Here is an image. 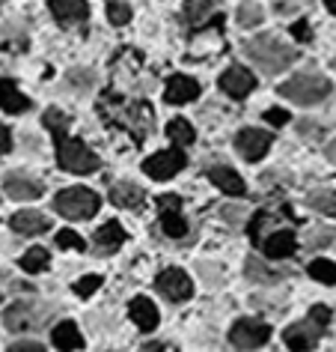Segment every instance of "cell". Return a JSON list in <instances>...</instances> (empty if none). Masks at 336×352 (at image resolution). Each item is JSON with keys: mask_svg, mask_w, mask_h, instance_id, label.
<instances>
[{"mask_svg": "<svg viewBox=\"0 0 336 352\" xmlns=\"http://www.w3.org/2000/svg\"><path fill=\"white\" fill-rule=\"evenodd\" d=\"M265 224H268V215H265V212H259V215H256V218H253L250 230H247V233H250V239H253V242H259V230H262V227H265Z\"/></svg>", "mask_w": 336, "mask_h": 352, "instance_id": "f35d334b", "label": "cell"}, {"mask_svg": "<svg viewBox=\"0 0 336 352\" xmlns=\"http://www.w3.org/2000/svg\"><path fill=\"white\" fill-rule=\"evenodd\" d=\"M298 248V239H295V233L291 230H277L274 236H268L262 245V251H265V257H274V260H283V257H291Z\"/></svg>", "mask_w": 336, "mask_h": 352, "instance_id": "2e32d148", "label": "cell"}, {"mask_svg": "<svg viewBox=\"0 0 336 352\" xmlns=\"http://www.w3.org/2000/svg\"><path fill=\"white\" fill-rule=\"evenodd\" d=\"M57 158H60V167L69 173H93L99 170V158L84 140L77 138H57Z\"/></svg>", "mask_w": 336, "mask_h": 352, "instance_id": "3957f363", "label": "cell"}, {"mask_svg": "<svg viewBox=\"0 0 336 352\" xmlns=\"http://www.w3.org/2000/svg\"><path fill=\"white\" fill-rule=\"evenodd\" d=\"M324 6H327V10H331L333 15H336V0H324Z\"/></svg>", "mask_w": 336, "mask_h": 352, "instance_id": "7dc6e473", "label": "cell"}, {"mask_svg": "<svg viewBox=\"0 0 336 352\" xmlns=\"http://www.w3.org/2000/svg\"><path fill=\"white\" fill-rule=\"evenodd\" d=\"M309 316H313V320H315L318 325H324V329H327V322H331V311H327L324 305H315L313 311H309Z\"/></svg>", "mask_w": 336, "mask_h": 352, "instance_id": "ab89813d", "label": "cell"}, {"mask_svg": "<svg viewBox=\"0 0 336 352\" xmlns=\"http://www.w3.org/2000/svg\"><path fill=\"white\" fill-rule=\"evenodd\" d=\"M291 36L300 39V42H309V39H313V33H309V24L304 19L295 21V24H291Z\"/></svg>", "mask_w": 336, "mask_h": 352, "instance_id": "74e56055", "label": "cell"}, {"mask_svg": "<svg viewBox=\"0 0 336 352\" xmlns=\"http://www.w3.org/2000/svg\"><path fill=\"white\" fill-rule=\"evenodd\" d=\"M200 96V84L188 75H173L170 84L164 90V99L170 104H184V102H193Z\"/></svg>", "mask_w": 336, "mask_h": 352, "instance_id": "5bb4252c", "label": "cell"}, {"mask_svg": "<svg viewBox=\"0 0 336 352\" xmlns=\"http://www.w3.org/2000/svg\"><path fill=\"white\" fill-rule=\"evenodd\" d=\"M184 167V155L179 149H161V153L149 155L143 162V170L152 176V179H170L173 173H179Z\"/></svg>", "mask_w": 336, "mask_h": 352, "instance_id": "9c48e42d", "label": "cell"}, {"mask_svg": "<svg viewBox=\"0 0 336 352\" xmlns=\"http://www.w3.org/2000/svg\"><path fill=\"white\" fill-rule=\"evenodd\" d=\"M280 96L298 104H315L331 96V81L318 72H298L286 84H280Z\"/></svg>", "mask_w": 336, "mask_h": 352, "instance_id": "7a4b0ae2", "label": "cell"}, {"mask_svg": "<svg viewBox=\"0 0 336 352\" xmlns=\"http://www.w3.org/2000/svg\"><path fill=\"white\" fill-rule=\"evenodd\" d=\"M45 266H48V251L45 248H30L21 257V269L24 272H42Z\"/></svg>", "mask_w": 336, "mask_h": 352, "instance_id": "f546056e", "label": "cell"}, {"mask_svg": "<svg viewBox=\"0 0 336 352\" xmlns=\"http://www.w3.org/2000/svg\"><path fill=\"white\" fill-rule=\"evenodd\" d=\"M110 200H113V206H119V209H140L146 204V191L125 179L110 188Z\"/></svg>", "mask_w": 336, "mask_h": 352, "instance_id": "9a60e30c", "label": "cell"}, {"mask_svg": "<svg viewBox=\"0 0 336 352\" xmlns=\"http://www.w3.org/2000/svg\"><path fill=\"white\" fill-rule=\"evenodd\" d=\"M48 316V307H39L36 302H19L12 307H6L3 325L10 331H27V329H42Z\"/></svg>", "mask_w": 336, "mask_h": 352, "instance_id": "5b68a950", "label": "cell"}, {"mask_svg": "<svg viewBox=\"0 0 336 352\" xmlns=\"http://www.w3.org/2000/svg\"><path fill=\"white\" fill-rule=\"evenodd\" d=\"M122 242H125V230L117 221H108L95 230V248H101V251H117Z\"/></svg>", "mask_w": 336, "mask_h": 352, "instance_id": "cb8c5ba5", "label": "cell"}, {"mask_svg": "<svg viewBox=\"0 0 336 352\" xmlns=\"http://www.w3.org/2000/svg\"><path fill=\"white\" fill-rule=\"evenodd\" d=\"M108 19H110V24H117V28H122V24H128L131 21V6H125V3H110L108 6Z\"/></svg>", "mask_w": 336, "mask_h": 352, "instance_id": "d6a6232c", "label": "cell"}, {"mask_svg": "<svg viewBox=\"0 0 336 352\" xmlns=\"http://www.w3.org/2000/svg\"><path fill=\"white\" fill-rule=\"evenodd\" d=\"M57 212L63 218H72V221H86L99 212V195L90 188H66L60 191L54 200Z\"/></svg>", "mask_w": 336, "mask_h": 352, "instance_id": "277c9868", "label": "cell"}, {"mask_svg": "<svg viewBox=\"0 0 336 352\" xmlns=\"http://www.w3.org/2000/svg\"><path fill=\"white\" fill-rule=\"evenodd\" d=\"M101 287V278L99 275H86V278H81V280H77V287H75V293L77 296H93L95 293V289H99Z\"/></svg>", "mask_w": 336, "mask_h": 352, "instance_id": "e575fe53", "label": "cell"}, {"mask_svg": "<svg viewBox=\"0 0 336 352\" xmlns=\"http://www.w3.org/2000/svg\"><path fill=\"white\" fill-rule=\"evenodd\" d=\"M324 155H327V158H331V162L336 164V138H333V140H331V144H327V146H324Z\"/></svg>", "mask_w": 336, "mask_h": 352, "instance_id": "f6af8a7d", "label": "cell"}, {"mask_svg": "<svg viewBox=\"0 0 336 352\" xmlns=\"http://www.w3.org/2000/svg\"><path fill=\"white\" fill-rule=\"evenodd\" d=\"M235 149L247 162H259V158L271 149V135H265L259 129H241L235 138Z\"/></svg>", "mask_w": 336, "mask_h": 352, "instance_id": "30bf717a", "label": "cell"}, {"mask_svg": "<svg viewBox=\"0 0 336 352\" xmlns=\"http://www.w3.org/2000/svg\"><path fill=\"white\" fill-rule=\"evenodd\" d=\"M220 87H224V93L232 96V99H244V96H250V90L256 87V78L247 72V69L232 66L220 75Z\"/></svg>", "mask_w": 336, "mask_h": 352, "instance_id": "7c38bea8", "label": "cell"}, {"mask_svg": "<svg viewBox=\"0 0 336 352\" xmlns=\"http://www.w3.org/2000/svg\"><path fill=\"white\" fill-rule=\"evenodd\" d=\"M57 245H60V248L84 251V239H81V236H77L75 230H60V233H57Z\"/></svg>", "mask_w": 336, "mask_h": 352, "instance_id": "836d02e7", "label": "cell"}, {"mask_svg": "<svg viewBox=\"0 0 336 352\" xmlns=\"http://www.w3.org/2000/svg\"><path fill=\"white\" fill-rule=\"evenodd\" d=\"M298 129H300V131H307V138H318L315 131H322V126H318V122H309V120L298 122Z\"/></svg>", "mask_w": 336, "mask_h": 352, "instance_id": "7bdbcfd3", "label": "cell"}, {"mask_svg": "<svg viewBox=\"0 0 336 352\" xmlns=\"http://www.w3.org/2000/svg\"><path fill=\"white\" fill-rule=\"evenodd\" d=\"M0 108L6 113H21L30 108V99L15 87V81H0Z\"/></svg>", "mask_w": 336, "mask_h": 352, "instance_id": "7402d4cb", "label": "cell"}, {"mask_svg": "<svg viewBox=\"0 0 336 352\" xmlns=\"http://www.w3.org/2000/svg\"><path fill=\"white\" fill-rule=\"evenodd\" d=\"M322 334H324V325H318L313 316H307V320H300V322H291L286 334H283V340H286V346L291 352H307L322 340Z\"/></svg>", "mask_w": 336, "mask_h": 352, "instance_id": "8992f818", "label": "cell"}, {"mask_svg": "<svg viewBox=\"0 0 336 352\" xmlns=\"http://www.w3.org/2000/svg\"><path fill=\"white\" fill-rule=\"evenodd\" d=\"M51 12L60 24L66 28H75V24H84L86 15H90V6L86 0H51Z\"/></svg>", "mask_w": 336, "mask_h": 352, "instance_id": "4fadbf2b", "label": "cell"}, {"mask_svg": "<svg viewBox=\"0 0 336 352\" xmlns=\"http://www.w3.org/2000/svg\"><path fill=\"white\" fill-rule=\"evenodd\" d=\"M244 272H247V278H250V280H256V284H277V280L286 278V272L268 266L262 257H250V260H247Z\"/></svg>", "mask_w": 336, "mask_h": 352, "instance_id": "44dd1931", "label": "cell"}, {"mask_svg": "<svg viewBox=\"0 0 336 352\" xmlns=\"http://www.w3.org/2000/svg\"><path fill=\"white\" fill-rule=\"evenodd\" d=\"M155 287H158V293L167 296L170 302H184V298H191V293H193L191 278L184 275L182 269H164L161 275H158Z\"/></svg>", "mask_w": 336, "mask_h": 352, "instance_id": "ba28073f", "label": "cell"}, {"mask_svg": "<svg viewBox=\"0 0 336 352\" xmlns=\"http://www.w3.org/2000/svg\"><path fill=\"white\" fill-rule=\"evenodd\" d=\"M217 3L215 0H188L184 3V21L193 24V28H202L208 19H215Z\"/></svg>", "mask_w": 336, "mask_h": 352, "instance_id": "603a6c76", "label": "cell"}, {"mask_svg": "<svg viewBox=\"0 0 336 352\" xmlns=\"http://www.w3.org/2000/svg\"><path fill=\"white\" fill-rule=\"evenodd\" d=\"M128 314H131V320H134L137 329H143V331H152L155 325H158V311H155V305L149 302V298H143V296L131 298Z\"/></svg>", "mask_w": 336, "mask_h": 352, "instance_id": "ac0fdd59", "label": "cell"}, {"mask_svg": "<svg viewBox=\"0 0 336 352\" xmlns=\"http://www.w3.org/2000/svg\"><path fill=\"white\" fill-rule=\"evenodd\" d=\"M235 19H238V24H241V28H256V24L265 19V12H262L259 3H253V0H244V3H238Z\"/></svg>", "mask_w": 336, "mask_h": 352, "instance_id": "4316f807", "label": "cell"}, {"mask_svg": "<svg viewBox=\"0 0 336 352\" xmlns=\"http://www.w3.org/2000/svg\"><path fill=\"white\" fill-rule=\"evenodd\" d=\"M271 338V325H265L262 320H238L229 331V340L241 349H256Z\"/></svg>", "mask_w": 336, "mask_h": 352, "instance_id": "52a82bcc", "label": "cell"}, {"mask_svg": "<svg viewBox=\"0 0 336 352\" xmlns=\"http://www.w3.org/2000/svg\"><path fill=\"white\" fill-rule=\"evenodd\" d=\"M307 272H309V278L318 280V284H327V287L336 284V263H331V260H313Z\"/></svg>", "mask_w": 336, "mask_h": 352, "instance_id": "484cf974", "label": "cell"}, {"mask_svg": "<svg viewBox=\"0 0 336 352\" xmlns=\"http://www.w3.org/2000/svg\"><path fill=\"white\" fill-rule=\"evenodd\" d=\"M167 135H170V140L173 144H179V146H191L193 144V129H191L188 120H173L170 126H167Z\"/></svg>", "mask_w": 336, "mask_h": 352, "instance_id": "83f0119b", "label": "cell"}, {"mask_svg": "<svg viewBox=\"0 0 336 352\" xmlns=\"http://www.w3.org/2000/svg\"><path fill=\"white\" fill-rule=\"evenodd\" d=\"M45 126L54 131V138H60V135H66V129H69V117L60 108H48L45 111Z\"/></svg>", "mask_w": 336, "mask_h": 352, "instance_id": "4dcf8cb0", "label": "cell"}, {"mask_svg": "<svg viewBox=\"0 0 336 352\" xmlns=\"http://www.w3.org/2000/svg\"><path fill=\"white\" fill-rule=\"evenodd\" d=\"M265 120H268L271 126H286V122H289V111H283V108H268V111H265Z\"/></svg>", "mask_w": 336, "mask_h": 352, "instance_id": "8d00e7d4", "label": "cell"}, {"mask_svg": "<svg viewBox=\"0 0 336 352\" xmlns=\"http://www.w3.org/2000/svg\"><path fill=\"white\" fill-rule=\"evenodd\" d=\"M51 340H54V346L60 352H75V349L84 346V338H81V331H77L75 322H60V325H54V331H51Z\"/></svg>", "mask_w": 336, "mask_h": 352, "instance_id": "ffe728a7", "label": "cell"}, {"mask_svg": "<svg viewBox=\"0 0 336 352\" xmlns=\"http://www.w3.org/2000/svg\"><path fill=\"white\" fill-rule=\"evenodd\" d=\"M208 179L215 182V186L220 188V191H226V195H232V197H241L244 195V179L238 176L232 167H211L208 170Z\"/></svg>", "mask_w": 336, "mask_h": 352, "instance_id": "e0dca14e", "label": "cell"}, {"mask_svg": "<svg viewBox=\"0 0 336 352\" xmlns=\"http://www.w3.org/2000/svg\"><path fill=\"white\" fill-rule=\"evenodd\" d=\"M3 191L12 200H36L42 195V182L30 173H6L3 176Z\"/></svg>", "mask_w": 336, "mask_h": 352, "instance_id": "8fae6325", "label": "cell"}, {"mask_svg": "<svg viewBox=\"0 0 336 352\" xmlns=\"http://www.w3.org/2000/svg\"><path fill=\"white\" fill-rule=\"evenodd\" d=\"M6 352H45V349H42L39 343H12Z\"/></svg>", "mask_w": 336, "mask_h": 352, "instance_id": "60d3db41", "label": "cell"}, {"mask_svg": "<svg viewBox=\"0 0 336 352\" xmlns=\"http://www.w3.org/2000/svg\"><path fill=\"white\" fill-rule=\"evenodd\" d=\"M69 81H72V84H75V81H81V84H84V90H86V87L93 84V75H90V72H72V75H69Z\"/></svg>", "mask_w": 336, "mask_h": 352, "instance_id": "ee69618b", "label": "cell"}, {"mask_svg": "<svg viewBox=\"0 0 336 352\" xmlns=\"http://www.w3.org/2000/svg\"><path fill=\"white\" fill-rule=\"evenodd\" d=\"M179 206H182L179 195H161L158 197V209H161V212H179Z\"/></svg>", "mask_w": 336, "mask_h": 352, "instance_id": "d590c367", "label": "cell"}, {"mask_svg": "<svg viewBox=\"0 0 336 352\" xmlns=\"http://www.w3.org/2000/svg\"><path fill=\"white\" fill-rule=\"evenodd\" d=\"M244 54L262 69L265 75H277L283 69H289L298 60V51L280 42L277 36H256L244 45Z\"/></svg>", "mask_w": 336, "mask_h": 352, "instance_id": "6da1fadb", "label": "cell"}, {"mask_svg": "<svg viewBox=\"0 0 336 352\" xmlns=\"http://www.w3.org/2000/svg\"><path fill=\"white\" fill-rule=\"evenodd\" d=\"M12 230L21 233V236H39L48 230V218L39 215V212H30V209H24V212H15L12 215Z\"/></svg>", "mask_w": 336, "mask_h": 352, "instance_id": "d6986e66", "label": "cell"}, {"mask_svg": "<svg viewBox=\"0 0 336 352\" xmlns=\"http://www.w3.org/2000/svg\"><path fill=\"white\" fill-rule=\"evenodd\" d=\"M307 206H313L315 212H322L327 218H336V191L331 188H318L307 195Z\"/></svg>", "mask_w": 336, "mask_h": 352, "instance_id": "d4e9b609", "label": "cell"}, {"mask_svg": "<svg viewBox=\"0 0 336 352\" xmlns=\"http://www.w3.org/2000/svg\"><path fill=\"white\" fill-rule=\"evenodd\" d=\"M161 230H164V236H170V239H182V236L188 233V224H184V218L179 212H164Z\"/></svg>", "mask_w": 336, "mask_h": 352, "instance_id": "f1b7e54d", "label": "cell"}, {"mask_svg": "<svg viewBox=\"0 0 336 352\" xmlns=\"http://www.w3.org/2000/svg\"><path fill=\"white\" fill-rule=\"evenodd\" d=\"M164 346H161V343H149V346H143V352H161Z\"/></svg>", "mask_w": 336, "mask_h": 352, "instance_id": "bcb514c9", "label": "cell"}, {"mask_svg": "<svg viewBox=\"0 0 336 352\" xmlns=\"http://www.w3.org/2000/svg\"><path fill=\"white\" fill-rule=\"evenodd\" d=\"M10 146H12L10 129H3V126H0V155H3V153H10Z\"/></svg>", "mask_w": 336, "mask_h": 352, "instance_id": "b9f144b4", "label": "cell"}, {"mask_svg": "<svg viewBox=\"0 0 336 352\" xmlns=\"http://www.w3.org/2000/svg\"><path fill=\"white\" fill-rule=\"evenodd\" d=\"M336 239V230H331V227H313L307 236V245L309 248H327Z\"/></svg>", "mask_w": 336, "mask_h": 352, "instance_id": "1f68e13d", "label": "cell"}]
</instances>
